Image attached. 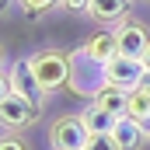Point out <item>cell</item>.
<instances>
[{
    "instance_id": "1",
    "label": "cell",
    "mask_w": 150,
    "mask_h": 150,
    "mask_svg": "<svg viewBox=\"0 0 150 150\" xmlns=\"http://www.w3.org/2000/svg\"><path fill=\"white\" fill-rule=\"evenodd\" d=\"M70 94L77 98H87L94 101L101 94V87H108V74H105V63H98L84 45L70 49Z\"/></svg>"
},
{
    "instance_id": "2",
    "label": "cell",
    "mask_w": 150,
    "mask_h": 150,
    "mask_svg": "<svg viewBox=\"0 0 150 150\" xmlns=\"http://www.w3.org/2000/svg\"><path fill=\"white\" fill-rule=\"evenodd\" d=\"M32 70H35L38 84L52 94V91H63L70 84V52L56 49V45H45V49H35L28 56Z\"/></svg>"
},
{
    "instance_id": "3",
    "label": "cell",
    "mask_w": 150,
    "mask_h": 150,
    "mask_svg": "<svg viewBox=\"0 0 150 150\" xmlns=\"http://www.w3.org/2000/svg\"><path fill=\"white\" fill-rule=\"evenodd\" d=\"M4 91H14V94L28 98L38 108H45V98H49V91L38 84V77H35V70H32L28 59H14V63L4 70Z\"/></svg>"
},
{
    "instance_id": "4",
    "label": "cell",
    "mask_w": 150,
    "mask_h": 150,
    "mask_svg": "<svg viewBox=\"0 0 150 150\" xmlns=\"http://www.w3.org/2000/svg\"><path fill=\"white\" fill-rule=\"evenodd\" d=\"M87 136H91V129L80 112H67L49 126V147L52 150H84Z\"/></svg>"
},
{
    "instance_id": "5",
    "label": "cell",
    "mask_w": 150,
    "mask_h": 150,
    "mask_svg": "<svg viewBox=\"0 0 150 150\" xmlns=\"http://www.w3.org/2000/svg\"><path fill=\"white\" fill-rule=\"evenodd\" d=\"M38 115H42V108L32 105L28 98H21V94H14V91H4V94H0V122H4L7 133L32 129L38 122Z\"/></svg>"
},
{
    "instance_id": "6",
    "label": "cell",
    "mask_w": 150,
    "mask_h": 150,
    "mask_svg": "<svg viewBox=\"0 0 150 150\" xmlns=\"http://www.w3.org/2000/svg\"><path fill=\"white\" fill-rule=\"evenodd\" d=\"M115 38H119V52L122 56H133V59H143L150 49V28L140 21V18H126L112 28Z\"/></svg>"
},
{
    "instance_id": "7",
    "label": "cell",
    "mask_w": 150,
    "mask_h": 150,
    "mask_svg": "<svg viewBox=\"0 0 150 150\" xmlns=\"http://www.w3.org/2000/svg\"><path fill=\"white\" fill-rule=\"evenodd\" d=\"M105 74H108V84L112 87H122V91H136L143 80H147V63L143 59H133V56H115L112 63H105Z\"/></svg>"
},
{
    "instance_id": "8",
    "label": "cell",
    "mask_w": 150,
    "mask_h": 150,
    "mask_svg": "<svg viewBox=\"0 0 150 150\" xmlns=\"http://www.w3.org/2000/svg\"><path fill=\"white\" fill-rule=\"evenodd\" d=\"M129 4H133V0H91L87 18L98 21V25H112V28H115L119 21L133 18V14H129Z\"/></svg>"
},
{
    "instance_id": "9",
    "label": "cell",
    "mask_w": 150,
    "mask_h": 150,
    "mask_svg": "<svg viewBox=\"0 0 150 150\" xmlns=\"http://www.w3.org/2000/svg\"><path fill=\"white\" fill-rule=\"evenodd\" d=\"M84 49H87L98 63H112L115 56H119V38H115L112 28H98L94 35L84 38Z\"/></svg>"
},
{
    "instance_id": "10",
    "label": "cell",
    "mask_w": 150,
    "mask_h": 150,
    "mask_svg": "<svg viewBox=\"0 0 150 150\" xmlns=\"http://www.w3.org/2000/svg\"><path fill=\"white\" fill-rule=\"evenodd\" d=\"M112 136H115V143H119V150H143V143H147V129L140 122H133L129 115H122L115 122Z\"/></svg>"
},
{
    "instance_id": "11",
    "label": "cell",
    "mask_w": 150,
    "mask_h": 150,
    "mask_svg": "<svg viewBox=\"0 0 150 150\" xmlns=\"http://www.w3.org/2000/svg\"><path fill=\"white\" fill-rule=\"evenodd\" d=\"M94 101H98L105 112H112L115 119H122V115L129 112V91H122V87H112V84H108V87H101V94H98Z\"/></svg>"
},
{
    "instance_id": "12",
    "label": "cell",
    "mask_w": 150,
    "mask_h": 150,
    "mask_svg": "<svg viewBox=\"0 0 150 150\" xmlns=\"http://www.w3.org/2000/svg\"><path fill=\"white\" fill-rule=\"evenodd\" d=\"M80 115H84V122H87V129H91V133H112L115 122H119V119H115L112 112H105L98 101H87V108H84Z\"/></svg>"
},
{
    "instance_id": "13",
    "label": "cell",
    "mask_w": 150,
    "mask_h": 150,
    "mask_svg": "<svg viewBox=\"0 0 150 150\" xmlns=\"http://www.w3.org/2000/svg\"><path fill=\"white\" fill-rule=\"evenodd\" d=\"M126 115H129L133 122H140L143 129L150 126V91L143 87V84H140L136 91H129V112Z\"/></svg>"
},
{
    "instance_id": "14",
    "label": "cell",
    "mask_w": 150,
    "mask_h": 150,
    "mask_svg": "<svg viewBox=\"0 0 150 150\" xmlns=\"http://www.w3.org/2000/svg\"><path fill=\"white\" fill-rule=\"evenodd\" d=\"M18 7L25 11V18H42L52 7H59V0H18Z\"/></svg>"
},
{
    "instance_id": "15",
    "label": "cell",
    "mask_w": 150,
    "mask_h": 150,
    "mask_svg": "<svg viewBox=\"0 0 150 150\" xmlns=\"http://www.w3.org/2000/svg\"><path fill=\"white\" fill-rule=\"evenodd\" d=\"M84 150H119V143H115L112 133H91L87 143H84Z\"/></svg>"
},
{
    "instance_id": "16",
    "label": "cell",
    "mask_w": 150,
    "mask_h": 150,
    "mask_svg": "<svg viewBox=\"0 0 150 150\" xmlns=\"http://www.w3.org/2000/svg\"><path fill=\"white\" fill-rule=\"evenodd\" d=\"M0 150H32V143H28L25 136H18V133H4Z\"/></svg>"
},
{
    "instance_id": "17",
    "label": "cell",
    "mask_w": 150,
    "mask_h": 150,
    "mask_svg": "<svg viewBox=\"0 0 150 150\" xmlns=\"http://www.w3.org/2000/svg\"><path fill=\"white\" fill-rule=\"evenodd\" d=\"M87 7H91V0H59V11H67V14H87Z\"/></svg>"
},
{
    "instance_id": "18",
    "label": "cell",
    "mask_w": 150,
    "mask_h": 150,
    "mask_svg": "<svg viewBox=\"0 0 150 150\" xmlns=\"http://www.w3.org/2000/svg\"><path fill=\"white\" fill-rule=\"evenodd\" d=\"M143 63H147V74H150V49H147V56H143Z\"/></svg>"
},
{
    "instance_id": "19",
    "label": "cell",
    "mask_w": 150,
    "mask_h": 150,
    "mask_svg": "<svg viewBox=\"0 0 150 150\" xmlns=\"http://www.w3.org/2000/svg\"><path fill=\"white\" fill-rule=\"evenodd\" d=\"M143 87H147V91H150V74H147V80H143Z\"/></svg>"
},
{
    "instance_id": "20",
    "label": "cell",
    "mask_w": 150,
    "mask_h": 150,
    "mask_svg": "<svg viewBox=\"0 0 150 150\" xmlns=\"http://www.w3.org/2000/svg\"><path fill=\"white\" fill-rule=\"evenodd\" d=\"M143 4H147V0H143Z\"/></svg>"
},
{
    "instance_id": "21",
    "label": "cell",
    "mask_w": 150,
    "mask_h": 150,
    "mask_svg": "<svg viewBox=\"0 0 150 150\" xmlns=\"http://www.w3.org/2000/svg\"><path fill=\"white\" fill-rule=\"evenodd\" d=\"M147 4H150V0H147Z\"/></svg>"
}]
</instances>
